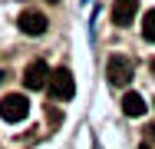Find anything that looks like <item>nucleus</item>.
I'll use <instances>...</instances> for the list:
<instances>
[{"instance_id":"nucleus-1","label":"nucleus","mask_w":155,"mask_h":149,"mask_svg":"<svg viewBox=\"0 0 155 149\" xmlns=\"http://www.w3.org/2000/svg\"><path fill=\"white\" fill-rule=\"evenodd\" d=\"M0 116L7 119V123H20V119H27V116H30V99L20 96V93H7V96L0 99Z\"/></svg>"},{"instance_id":"nucleus-2","label":"nucleus","mask_w":155,"mask_h":149,"mask_svg":"<svg viewBox=\"0 0 155 149\" xmlns=\"http://www.w3.org/2000/svg\"><path fill=\"white\" fill-rule=\"evenodd\" d=\"M50 93H53V99H60V103L73 99V93H76V80H73V73H69L66 66L53 70V76H50Z\"/></svg>"},{"instance_id":"nucleus-3","label":"nucleus","mask_w":155,"mask_h":149,"mask_svg":"<svg viewBox=\"0 0 155 149\" xmlns=\"http://www.w3.org/2000/svg\"><path fill=\"white\" fill-rule=\"evenodd\" d=\"M106 76H109L112 86H129V80H132V60L129 57H109Z\"/></svg>"},{"instance_id":"nucleus-4","label":"nucleus","mask_w":155,"mask_h":149,"mask_svg":"<svg viewBox=\"0 0 155 149\" xmlns=\"http://www.w3.org/2000/svg\"><path fill=\"white\" fill-rule=\"evenodd\" d=\"M50 66L43 63V60H33L30 66L23 70V86L27 89H50Z\"/></svg>"},{"instance_id":"nucleus-5","label":"nucleus","mask_w":155,"mask_h":149,"mask_svg":"<svg viewBox=\"0 0 155 149\" xmlns=\"http://www.w3.org/2000/svg\"><path fill=\"white\" fill-rule=\"evenodd\" d=\"M17 27H20V33H27V36H40V33H46L50 20H46L40 10H23L20 20H17Z\"/></svg>"},{"instance_id":"nucleus-6","label":"nucleus","mask_w":155,"mask_h":149,"mask_svg":"<svg viewBox=\"0 0 155 149\" xmlns=\"http://www.w3.org/2000/svg\"><path fill=\"white\" fill-rule=\"evenodd\" d=\"M135 10H139V0H116L112 3V23L116 27H129L135 20Z\"/></svg>"},{"instance_id":"nucleus-7","label":"nucleus","mask_w":155,"mask_h":149,"mask_svg":"<svg viewBox=\"0 0 155 149\" xmlns=\"http://www.w3.org/2000/svg\"><path fill=\"white\" fill-rule=\"evenodd\" d=\"M145 109H149V103H145L139 93H125V96H122V113H125L129 119L145 116Z\"/></svg>"},{"instance_id":"nucleus-8","label":"nucleus","mask_w":155,"mask_h":149,"mask_svg":"<svg viewBox=\"0 0 155 149\" xmlns=\"http://www.w3.org/2000/svg\"><path fill=\"white\" fill-rule=\"evenodd\" d=\"M142 36H145L149 43H155V10H149L145 20H142Z\"/></svg>"},{"instance_id":"nucleus-9","label":"nucleus","mask_w":155,"mask_h":149,"mask_svg":"<svg viewBox=\"0 0 155 149\" xmlns=\"http://www.w3.org/2000/svg\"><path fill=\"white\" fill-rule=\"evenodd\" d=\"M149 136H152V139H155V126H149Z\"/></svg>"},{"instance_id":"nucleus-10","label":"nucleus","mask_w":155,"mask_h":149,"mask_svg":"<svg viewBox=\"0 0 155 149\" xmlns=\"http://www.w3.org/2000/svg\"><path fill=\"white\" fill-rule=\"evenodd\" d=\"M139 149H152V146H149V143H142V146H139Z\"/></svg>"},{"instance_id":"nucleus-11","label":"nucleus","mask_w":155,"mask_h":149,"mask_svg":"<svg viewBox=\"0 0 155 149\" xmlns=\"http://www.w3.org/2000/svg\"><path fill=\"white\" fill-rule=\"evenodd\" d=\"M149 66H152V73H155V57H152V63H149Z\"/></svg>"},{"instance_id":"nucleus-12","label":"nucleus","mask_w":155,"mask_h":149,"mask_svg":"<svg viewBox=\"0 0 155 149\" xmlns=\"http://www.w3.org/2000/svg\"><path fill=\"white\" fill-rule=\"evenodd\" d=\"M46 3H56V0H46Z\"/></svg>"}]
</instances>
